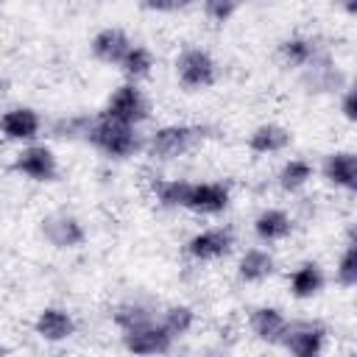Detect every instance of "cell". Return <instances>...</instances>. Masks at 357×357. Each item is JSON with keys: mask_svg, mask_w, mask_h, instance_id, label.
I'll list each match as a JSON object with an SVG mask.
<instances>
[{"mask_svg": "<svg viewBox=\"0 0 357 357\" xmlns=\"http://www.w3.org/2000/svg\"><path fill=\"white\" fill-rule=\"evenodd\" d=\"M84 139L92 142L100 153L112 156V159H126L134 156L139 151V137L131 126H123L117 120H109L106 114L89 117L86 128H84Z\"/></svg>", "mask_w": 357, "mask_h": 357, "instance_id": "cell-1", "label": "cell"}, {"mask_svg": "<svg viewBox=\"0 0 357 357\" xmlns=\"http://www.w3.org/2000/svg\"><path fill=\"white\" fill-rule=\"evenodd\" d=\"M201 137H204V128H198V126H184V123L181 126L178 123L162 126V128H156L151 134L148 153L153 159H176L181 153H187Z\"/></svg>", "mask_w": 357, "mask_h": 357, "instance_id": "cell-2", "label": "cell"}, {"mask_svg": "<svg viewBox=\"0 0 357 357\" xmlns=\"http://www.w3.org/2000/svg\"><path fill=\"white\" fill-rule=\"evenodd\" d=\"M148 112H151L148 98L142 95V89L137 84L128 81V84H120L112 92V98H109V103H106V109L100 114H106L109 120H117V123L134 128V126H139L148 117Z\"/></svg>", "mask_w": 357, "mask_h": 357, "instance_id": "cell-3", "label": "cell"}, {"mask_svg": "<svg viewBox=\"0 0 357 357\" xmlns=\"http://www.w3.org/2000/svg\"><path fill=\"white\" fill-rule=\"evenodd\" d=\"M173 340L176 337L156 321H148V324H139V326L123 332V346L134 357H162L170 351Z\"/></svg>", "mask_w": 357, "mask_h": 357, "instance_id": "cell-4", "label": "cell"}, {"mask_svg": "<svg viewBox=\"0 0 357 357\" xmlns=\"http://www.w3.org/2000/svg\"><path fill=\"white\" fill-rule=\"evenodd\" d=\"M176 78L187 92L206 89L215 84V59L201 47H187L176 59Z\"/></svg>", "mask_w": 357, "mask_h": 357, "instance_id": "cell-5", "label": "cell"}, {"mask_svg": "<svg viewBox=\"0 0 357 357\" xmlns=\"http://www.w3.org/2000/svg\"><path fill=\"white\" fill-rule=\"evenodd\" d=\"M231 192L220 181H190L184 192V209L198 212V215H218L229 206Z\"/></svg>", "mask_w": 357, "mask_h": 357, "instance_id": "cell-6", "label": "cell"}, {"mask_svg": "<svg viewBox=\"0 0 357 357\" xmlns=\"http://www.w3.org/2000/svg\"><path fill=\"white\" fill-rule=\"evenodd\" d=\"M326 343V329L318 321H293L282 337V346L293 357H321Z\"/></svg>", "mask_w": 357, "mask_h": 357, "instance_id": "cell-7", "label": "cell"}, {"mask_svg": "<svg viewBox=\"0 0 357 357\" xmlns=\"http://www.w3.org/2000/svg\"><path fill=\"white\" fill-rule=\"evenodd\" d=\"M14 170L22 173L31 181H53L59 173L56 165V153L47 145H28L17 153L14 159Z\"/></svg>", "mask_w": 357, "mask_h": 357, "instance_id": "cell-8", "label": "cell"}, {"mask_svg": "<svg viewBox=\"0 0 357 357\" xmlns=\"http://www.w3.org/2000/svg\"><path fill=\"white\" fill-rule=\"evenodd\" d=\"M231 245H234V237L229 229H204L184 243V254L198 262H209V259L226 257L231 251Z\"/></svg>", "mask_w": 357, "mask_h": 357, "instance_id": "cell-9", "label": "cell"}, {"mask_svg": "<svg viewBox=\"0 0 357 357\" xmlns=\"http://www.w3.org/2000/svg\"><path fill=\"white\" fill-rule=\"evenodd\" d=\"M42 234L47 237L50 245L56 248H78L86 240V231L75 215L67 212H53L42 220Z\"/></svg>", "mask_w": 357, "mask_h": 357, "instance_id": "cell-10", "label": "cell"}, {"mask_svg": "<svg viewBox=\"0 0 357 357\" xmlns=\"http://www.w3.org/2000/svg\"><path fill=\"white\" fill-rule=\"evenodd\" d=\"M39 128H42V117L31 106H14L0 114V134L6 139L31 142L39 137Z\"/></svg>", "mask_w": 357, "mask_h": 357, "instance_id": "cell-11", "label": "cell"}, {"mask_svg": "<svg viewBox=\"0 0 357 357\" xmlns=\"http://www.w3.org/2000/svg\"><path fill=\"white\" fill-rule=\"evenodd\" d=\"M131 39H128V33L123 31V28H100L95 36H92V42H89V47H92V56L98 59V61H103V64H120L123 61V56L131 50Z\"/></svg>", "mask_w": 357, "mask_h": 357, "instance_id": "cell-12", "label": "cell"}, {"mask_svg": "<svg viewBox=\"0 0 357 357\" xmlns=\"http://www.w3.org/2000/svg\"><path fill=\"white\" fill-rule=\"evenodd\" d=\"M321 173L324 178L332 184V187H340L346 192H354L357 190V156L351 151H335L324 159L321 165Z\"/></svg>", "mask_w": 357, "mask_h": 357, "instance_id": "cell-13", "label": "cell"}, {"mask_svg": "<svg viewBox=\"0 0 357 357\" xmlns=\"http://www.w3.org/2000/svg\"><path fill=\"white\" fill-rule=\"evenodd\" d=\"M75 332V321L67 310L61 307H45L39 315H36V335L42 340H50V343H59V340H67L70 335Z\"/></svg>", "mask_w": 357, "mask_h": 357, "instance_id": "cell-14", "label": "cell"}, {"mask_svg": "<svg viewBox=\"0 0 357 357\" xmlns=\"http://www.w3.org/2000/svg\"><path fill=\"white\" fill-rule=\"evenodd\" d=\"M293 142V134L279 123H262L248 134V148L254 153H282Z\"/></svg>", "mask_w": 357, "mask_h": 357, "instance_id": "cell-15", "label": "cell"}, {"mask_svg": "<svg viewBox=\"0 0 357 357\" xmlns=\"http://www.w3.org/2000/svg\"><path fill=\"white\" fill-rule=\"evenodd\" d=\"M287 318L282 315V310L276 307H257L251 312V332L262 340V343H282L284 332H287Z\"/></svg>", "mask_w": 357, "mask_h": 357, "instance_id": "cell-16", "label": "cell"}, {"mask_svg": "<svg viewBox=\"0 0 357 357\" xmlns=\"http://www.w3.org/2000/svg\"><path fill=\"white\" fill-rule=\"evenodd\" d=\"M293 231V220L287 212L282 209H262L257 218H254V234L265 243H276V240H284L287 234Z\"/></svg>", "mask_w": 357, "mask_h": 357, "instance_id": "cell-17", "label": "cell"}, {"mask_svg": "<svg viewBox=\"0 0 357 357\" xmlns=\"http://www.w3.org/2000/svg\"><path fill=\"white\" fill-rule=\"evenodd\" d=\"M324 290V271H321V265H315V262H301L293 273H290V293L296 296V298H312V296H318Z\"/></svg>", "mask_w": 357, "mask_h": 357, "instance_id": "cell-18", "label": "cell"}, {"mask_svg": "<svg viewBox=\"0 0 357 357\" xmlns=\"http://www.w3.org/2000/svg\"><path fill=\"white\" fill-rule=\"evenodd\" d=\"M273 268H276V262L265 248H248L240 257L237 273H240L243 282H265L273 273Z\"/></svg>", "mask_w": 357, "mask_h": 357, "instance_id": "cell-19", "label": "cell"}, {"mask_svg": "<svg viewBox=\"0 0 357 357\" xmlns=\"http://www.w3.org/2000/svg\"><path fill=\"white\" fill-rule=\"evenodd\" d=\"M279 59L287 67H310L318 59V47L310 36H290L279 45Z\"/></svg>", "mask_w": 357, "mask_h": 357, "instance_id": "cell-20", "label": "cell"}, {"mask_svg": "<svg viewBox=\"0 0 357 357\" xmlns=\"http://www.w3.org/2000/svg\"><path fill=\"white\" fill-rule=\"evenodd\" d=\"M310 178H312V165L307 159H290V162H284L282 170H279V176H276V181H279V187L284 192H298Z\"/></svg>", "mask_w": 357, "mask_h": 357, "instance_id": "cell-21", "label": "cell"}, {"mask_svg": "<svg viewBox=\"0 0 357 357\" xmlns=\"http://www.w3.org/2000/svg\"><path fill=\"white\" fill-rule=\"evenodd\" d=\"M151 67H153V56H151V50L148 47H142V45H131V50L123 56V61H120V70H123V75L134 84V81H139V78H145L148 73H151Z\"/></svg>", "mask_w": 357, "mask_h": 357, "instance_id": "cell-22", "label": "cell"}, {"mask_svg": "<svg viewBox=\"0 0 357 357\" xmlns=\"http://www.w3.org/2000/svg\"><path fill=\"white\" fill-rule=\"evenodd\" d=\"M192 321H195L192 307H187V304H173V307L165 310V315H162L159 324H162L173 337H181V335H187V332L192 329Z\"/></svg>", "mask_w": 357, "mask_h": 357, "instance_id": "cell-23", "label": "cell"}, {"mask_svg": "<svg viewBox=\"0 0 357 357\" xmlns=\"http://www.w3.org/2000/svg\"><path fill=\"white\" fill-rule=\"evenodd\" d=\"M112 321L126 332V329H134V326H139V324H148V321H153V312L148 310V307H142V304H137V301H126V304H120V307H114V312H112Z\"/></svg>", "mask_w": 357, "mask_h": 357, "instance_id": "cell-24", "label": "cell"}, {"mask_svg": "<svg viewBox=\"0 0 357 357\" xmlns=\"http://www.w3.org/2000/svg\"><path fill=\"white\" fill-rule=\"evenodd\" d=\"M187 184L190 181H184V178H156L153 181V195L162 206H181Z\"/></svg>", "mask_w": 357, "mask_h": 357, "instance_id": "cell-25", "label": "cell"}, {"mask_svg": "<svg viewBox=\"0 0 357 357\" xmlns=\"http://www.w3.org/2000/svg\"><path fill=\"white\" fill-rule=\"evenodd\" d=\"M335 279L340 287H354L357 284V245L349 243L337 259V268H335Z\"/></svg>", "mask_w": 357, "mask_h": 357, "instance_id": "cell-26", "label": "cell"}, {"mask_svg": "<svg viewBox=\"0 0 357 357\" xmlns=\"http://www.w3.org/2000/svg\"><path fill=\"white\" fill-rule=\"evenodd\" d=\"M237 11V3L234 0H206L204 3V14L212 20V22H229V17Z\"/></svg>", "mask_w": 357, "mask_h": 357, "instance_id": "cell-27", "label": "cell"}, {"mask_svg": "<svg viewBox=\"0 0 357 357\" xmlns=\"http://www.w3.org/2000/svg\"><path fill=\"white\" fill-rule=\"evenodd\" d=\"M184 6L187 3H178V0H148V3H142L145 11H178Z\"/></svg>", "mask_w": 357, "mask_h": 357, "instance_id": "cell-28", "label": "cell"}, {"mask_svg": "<svg viewBox=\"0 0 357 357\" xmlns=\"http://www.w3.org/2000/svg\"><path fill=\"white\" fill-rule=\"evenodd\" d=\"M340 112H343V117H346V120H354V89H346V92H343Z\"/></svg>", "mask_w": 357, "mask_h": 357, "instance_id": "cell-29", "label": "cell"}, {"mask_svg": "<svg viewBox=\"0 0 357 357\" xmlns=\"http://www.w3.org/2000/svg\"><path fill=\"white\" fill-rule=\"evenodd\" d=\"M0 354H3V346H0Z\"/></svg>", "mask_w": 357, "mask_h": 357, "instance_id": "cell-30", "label": "cell"}]
</instances>
